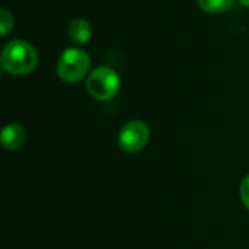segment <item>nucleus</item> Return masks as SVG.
I'll return each mask as SVG.
<instances>
[{
	"mask_svg": "<svg viewBox=\"0 0 249 249\" xmlns=\"http://www.w3.org/2000/svg\"><path fill=\"white\" fill-rule=\"evenodd\" d=\"M0 142L1 146L6 150H18L25 146L26 143V130L20 124H7L3 127L1 134H0Z\"/></svg>",
	"mask_w": 249,
	"mask_h": 249,
	"instance_id": "39448f33",
	"label": "nucleus"
},
{
	"mask_svg": "<svg viewBox=\"0 0 249 249\" xmlns=\"http://www.w3.org/2000/svg\"><path fill=\"white\" fill-rule=\"evenodd\" d=\"M150 140V130L146 123L131 120L125 123L118 133V144L125 153L134 155L142 152Z\"/></svg>",
	"mask_w": 249,
	"mask_h": 249,
	"instance_id": "20e7f679",
	"label": "nucleus"
},
{
	"mask_svg": "<svg viewBox=\"0 0 249 249\" xmlns=\"http://www.w3.org/2000/svg\"><path fill=\"white\" fill-rule=\"evenodd\" d=\"M0 26H1V36H6L9 31L13 28V16L7 9L0 10Z\"/></svg>",
	"mask_w": 249,
	"mask_h": 249,
	"instance_id": "6e6552de",
	"label": "nucleus"
},
{
	"mask_svg": "<svg viewBox=\"0 0 249 249\" xmlns=\"http://www.w3.org/2000/svg\"><path fill=\"white\" fill-rule=\"evenodd\" d=\"M244 6H247V7H249V0H239Z\"/></svg>",
	"mask_w": 249,
	"mask_h": 249,
	"instance_id": "9d476101",
	"label": "nucleus"
},
{
	"mask_svg": "<svg viewBox=\"0 0 249 249\" xmlns=\"http://www.w3.org/2000/svg\"><path fill=\"white\" fill-rule=\"evenodd\" d=\"M239 194H241L242 204L245 206V209L249 212V175H247V177L241 181Z\"/></svg>",
	"mask_w": 249,
	"mask_h": 249,
	"instance_id": "1a4fd4ad",
	"label": "nucleus"
},
{
	"mask_svg": "<svg viewBox=\"0 0 249 249\" xmlns=\"http://www.w3.org/2000/svg\"><path fill=\"white\" fill-rule=\"evenodd\" d=\"M67 34L74 44L77 45L88 44L92 38V25L89 23V20L83 18H76L69 23Z\"/></svg>",
	"mask_w": 249,
	"mask_h": 249,
	"instance_id": "423d86ee",
	"label": "nucleus"
},
{
	"mask_svg": "<svg viewBox=\"0 0 249 249\" xmlns=\"http://www.w3.org/2000/svg\"><path fill=\"white\" fill-rule=\"evenodd\" d=\"M121 86L118 73L107 66L93 69L86 80V89L89 95L96 101H109L112 99Z\"/></svg>",
	"mask_w": 249,
	"mask_h": 249,
	"instance_id": "7ed1b4c3",
	"label": "nucleus"
},
{
	"mask_svg": "<svg viewBox=\"0 0 249 249\" xmlns=\"http://www.w3.org/2000/svg\"><path fill=\"white\" fill-rule=\"evenodd\" d=\"M200 9L210 15H219L225 13L232 7L233 0H197Z\"/></svg>",
	"mask_w": 249,
	"mask_h": 249,
	"instance_id": "0eeeda50",
	"label": "nucleus"
},
{
	"mask_svg": "<svg viewBox=\"0 0 249 249\" xmlns=\"http://www.w3.org/2000/svg\"><path fill=\"white\" fill-rule=\"evenodd\" d=\"M38 51L32 44L23 39L9 41L0 57L1 69L10 74L22 76L34 71L38 66Z\"/></svg>",
	"mask_w": 249,
	"mask_h": 249,
	"instance_id": "f257e3e1",
	"label": "nucleus"
},
{
	"mask_svg": "<svg viewBox=\"0 0 249 249\" xmlns=\"http://www.w3.org/2000/svg\"><path fill=\"white\" fill-rule=\"evenodd\" d=\"M90 69V57L82 48H67L57 61V76L66 83L80 82Z\"/></svg>",
	"mask_w": 249,
	"mask_h": 249,
	"instance_id": "f03ea898",
	"label": "nucleus"
}]
</instances>
